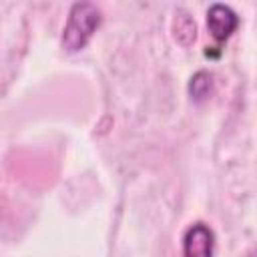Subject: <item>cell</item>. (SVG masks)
Masks as SVG:
<instances>
[{
	"label": "cell",
	"mask_w": 257,
	"mask_h": 257,
	"mask_svg": "<svg viewBox=\"0 0 257 257\" xmlns=\"http://www.w3.org/2000/svg\"><path fill=\"white\" fill-rule=\"evenodd\" d=\"M100 10L92 4V2H76L70 6L64 30H62V48L66 52H78L82 50L90 38L94 36V32L100 26Z\"/></svg>",
	"instance_id": "obj_1"
},
{
	"label": "cell",
	"mask_w": 257,
	"mask_h": 257,
	"mask_svg": "<svg viewBox=\"0 0 257 257\" xmlns=\"http://www.w3.org/2000/svg\"><path fill=\"white\" fill-rule=\"evenodd\" d=\"M215 237L205 223H193L183 235V257H213Z\"/></svg>",
	"instance_id": "obj_2"
},
{
	"label": "cell",
	"mask_w": 257,
	"mask_h": 257,
	"mask_svg": "<svg viewBox=\"0 0 257 257\" xmlns=\"http://www.w3.org/2000/svg\"><path fill=\"white\" fill-rule=\"evenodd\" d=\"M239 26L237 14L225 4H211L207 10V28L217 42H225Z\"/></svg>",
	"instance_id": "obj_3"
},
{
	"label": "cell",
	"mask_w": 257,
	"mask_h": 257,
	"mask_svg": "<svg viewBox=\"0 0 257 257\" xmlns=\"http://www.w3.org/2000/svg\"><path fill=\"white\" fill-rule=\"evenodd\" d=\"M173 34L175 40L181 46H191L197 38V24L193 20V16L185 10H177L175 18H173Z\"/></svg>",
	"instance_id": "obj_4"
},
{
	"label": "cell",
	"mask_w": 257,
	"mask_h": 257,
	"mask_svg": "<svg viewBox=\"0 0 257 257\" xmlns=\"http://www.w3.org/2000/svg\"><path fill=\"white\" fill-rule=\"evenodd\" d=\"M213 92V74L209 70H199L189 80V94L195 102H203Z\"/></svg>",
	"instance_id": "obj_5"
}]
</instances>
